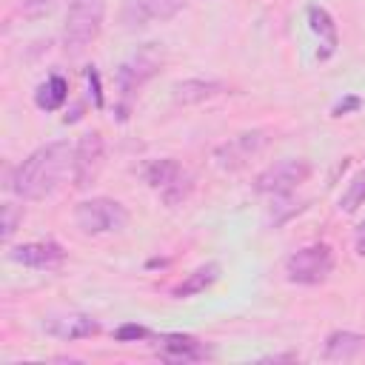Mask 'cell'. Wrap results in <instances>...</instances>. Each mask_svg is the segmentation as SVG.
<instances>
[{
	"label": "cell",
	"instance_id": "obj_20",
	"mask_svg": "<svg viewBox=\"0 0 365 365\" xmlns=\"http://www.w3.org/2000/svg\"><path fill=\"white\" fill-rule=\"evenodd\" d=\"M60 3H63V0H23L20 14H23L26 20H43V17L54 14Z\"/></svg>",
	"mask_w": 365,
	"mask_h": 365
},
{
	"label": "cell",
	"instance_id": "obj_16",
	"mask_svg": "<svg viewBox=\"0 0 365 365\" xmlns=\"http://www.w3.org/2000/svg\"><path fill=\"white\" fill-rule=\"evenodd\" d=\"M128 9L140 23L148 20H171L185 9V0H128Z\"/></svg>",
	"mask_w": 365,
	"mask_h": 365
},
{
	"label": "cell",
	"instance_id": "obj_11",
	"mask_svg": "<svg viewBox=\"0 0 365 365\" xmlns=\"http://www.w3.org/2000/svg\"><path fill=\"white\" fill-rule=\"evenodd\" d=\"M154 351H157V356H160L163 362H171V365L200 362V359L208 356L205 342H200V339L191 336V334H163V336H157Z\"/></svg>",
	"mask_w": 365,
	"mask_h": 365
},
{
	"label": "cell",
	"instance_id": "obj_17",
	"mask_svg": "<svg viewBox=\"0 0 365 365\" xmlns=\"http://www.w3.org/2000/svg\"><path fill=\"white\" fill-rule=\"evenodd\" d=\"M220 279V265L217 262H205V265H200V268H194L180 285H174V297L177 299H185V297H197V294H202L205 288H211L214 282Z\"/></svg>",
	"mask_w": 365,
	"mask_h": 365
},
{
	"label": "cell",
	"instance_id": "obj_5",
	"mask_svg": "<svg viewBox=\"0 0 365 365\" xmlns=\"http://www.w3.org/2000/svg\"><path fill=\"white\" fill-rule=\"evenodd\" d=\"M334 271V251L325 242H311L297 248L285 259V279L294 285H319Z\"/></svg>",
	"mask_w": 365,
	"mask_h": 365
},
{
	"label": "cell",
	"instance_id": "obj_18",
	"mask_svg": "<svg viewBox=\"0 0 365 365\" xmlns=\"http://www.w3.org/2000/svg\"><path fill=\"white\" fill-rule=\"evenodd\" d=\"M66 100H68V83H66L63 74L46 77V83H40L37 91H34V103L43 111H57V108H63Z\"/></svg>",
	"mask_w": 365,
	"mask_h": 365
},
{
	"label": "cell",
	"instance_id": "obj_23",
	"mask_svg": "<svg viewBox=\"0 0 365 365\" xmlns=\"http://www.w3.org/2000/svg\"><path fill=\"white\" fill-rule=\"evenodd\" d=\"M86 80H88V94H91V103L97 108H103V86H100V71L94 66L86 68Z\"/></svg>",
	"mask_w": 365,
	"mask_h": 365
},
{
	"label": "cell",
	"instance_id": "obj_1",
	"mask_svg": "<svg viewBox=\"0 0 365 365\" xmlns=\"http://www.w3.org/2000/svg\"><path fill=\"white\" fill-rule=\"evenodd\" d=\"M71 165H74V148L68 143H63V140L46 143L14 165L9 188L14 197H20L26 202L46 200L60 188V182L66 180Z\"/></svg>",
	"mask_w": 365,
	"mask_h": 365
},
{
	"label": "cell",
	"instance_id": "obj_19",
	"mask_svg": "<svg viewBox=\"0 0 365 365\" xmlns=\"http://www.w3.org/2000/svg\"><path fill=\"white\" fill-rule=\"evenodd\" d=\"M365 205V168L359 171V174H354L351 177V182H348V188L342 191V197H339V211H345V214H354L356 208H362Z\"/></svg>",
	"mask_w": 365,
	"mask_h": 365
},
{
	"label": "cell",
	"instance_id": "obj_15",
	"mask_svg": "<svg viewBox=\"0 0 365 365\" xmlns=\"http://www.w3.org/2000/svg\"><path fill=\"white\" fill-rule=\"evenodd\" d=\"M365 351V336L356 331H334L325 336V359L345 362Z\"/></svg>",
	"mask_w": 365,
	"mask_h": 365
},
{
	"label": "cell",
	"instance_id": "obj_10",
	"mask_svg": "<svg viewBox=\"0 0 365 365\" xmlns=\"http://www.w3.org/2000/svg\"><path fill=\"white\" fill-rule=\"evenodd\" d=\"M9 259L26 268H34V271H51L66 262V251L54 240H40V242H23V245L9 248Z\"/></svg>",
	"mask_w": 365,
	"mask_h": 365
},
{
	"label": "cell",
	"instance_id": "obj_7",
	"mask_svg": "<svg viewBox=\"0 0 365 365\" xmlns=\"http://www.w3.org/2000/svg\"><path fill=\"white\" fill-rule=\"evenodd\" d=\"M311 177V163L308 160H279L274 165H268L265 171L257 174L254 188L259 194H274V197H288L294 188H299L305 180Z\"/></svg>",
	"mask_w": 365,
	"mask_h": 365
},
{
	"label": "cell",
	"instance_id": "obj_4",
	"mask_svg": "<svg viewBox=\"0 0 365 365\" xmlns=\"http://www.w3.org/2000/svg\"><path fill=\"white\" fill-rule=\"evenodd\" d=\"M74 222L83 234L100 237V234H114L128 225V211L120 200L111 197H91L77 202L74 208Z\"/></svg>",
	"mask_w": 365,
	"mask_h": 365
},
{
	"label": "cell",
	"instance_id": "obj_22",
	"mask_svg": "<svg viewBox=\"0 0 365 365\" xmlns=\"http://www.w3.org/2000/svg\"><path fill=\"white\" fill-rule=\"evenodd\" d=\"M151 331L145 325H137V322H123L117 331H114V339L117 342H140V339H148Z\"/></svg>",
	"mask_w": 365,
	"mask_h": 365
},
{
	"label": "cell",
	"instance_id": "obj_21",
	"mask_svg": "<svg viewBox=\"0 0 365 365\" xmlns=\"http://www.w3.org/2000/svg\"><path fill=\"white\" fill-rule=\"evenodd\" d=\"M23 222V205H17V202H3V231H0V237H3V242H9L11 237H14V231H17V225Z\"/></svg>",
	"mask_w": 365,
	"mask_h": 365
},
{
	"label": "cell",
	"instance_id": "obj_8",
	"mask_svg": "<svg viewBox=\"0 0 365 365\" xmlns=\"http://www.w3.org/2000/svg\"><path fill=\"white\" fill-rule=\"evenodd\" d=\"M106 160V143L100 131H86L80 143L74 145V165H71V180L77 188H88Z\"/></svg>",
	"mask_w": 365,
	"mask_h": 365
},
{
	"label": "cell",
	"instance_id": "obj_9",
	"mask_svg": "<svg viewBox=\"0 0 365 365\" xmlns=\"http://www.w3.org/2000/svg\"><path fill=\"white\" fill-rule=\"evenodd\" d=\"M268 143V134L265 131H242L231 140H225L222 145H217L214 151V160L220 168H228V171H237L242 168L254 154H259Z\"/></svg>",
	"mask_w": 365,
	"mask_h": 365
},
{
	"label": "cell",
	"instance_id": "obj_2",
	"mask_svg": "<svg viewBox=\"0 0 365 365\" xmlns=\"http://www.w3.org/2000/svg\"><path fill=\"white\" fill-rule=\"evenodd\" d=\"M145 182L160 194V200L168 208H177L188 200V194L194 191V177L188 174V168H182L174 157H160L151 160L145 165Z\"/></svg>",
	"mask_w": 365,
	"mask_h": 365
},
{
	"label": "cell",
	"instance_id": "obj_12",
	"mask_svg": "<svg viewBox=\"0 0 365 365\" xmlns=\"http://www.w3.org/2000/svg\"><path fill=\"white\" fill-rule=\"evenodd\" d=\"M46 331L63 342H71V339H88L100 334V322L91 314H57L46 319Z\"/></svg>",
	"mask_w": 365,
	"mask_h": 365
},
{
	"label": "cell",
	"instance_id": "obj_25",
	"mask_svg": "<svg viewBox=\"0 0 365 365\" xmlns=\"http://www.w3.org/2000/svg\"><path fill=\"white\" fill-rule=\"evenodd\" d=\"M356 254L365 257V220H362L359 228H356Z\"/></svg>",
	"mask_w": 365,
	"mask_h": 365
},
{
	"label": "cell",
	"instance_id": "obj_13",
	"mask_svg": "<svg viewBox=\"0 0 365 365\" xmlns=\"http://www.w3.org/2000/svg\"><path fill=\"white\" fill-rule=\"evenodd\" d=\"M305 17H308V29H311V31L319 37V43H322V51H319L317 57H319V60H328V57L336 51V46H339V31H336L334 17H331L328 9H322V6H308Z\"/></svg>",
	"mask_w": 365,
	"mask_h": 365
},
{
	"label": "cell",
	"instance_id": "obj_14",
	"mask_svg": "<svg viewBox=\"0 0 365 365\" xmlns=\"http://www.w3.org/2000/svg\"><path fill=\"white\" fill-rule=\"evenodd\" d=\"M217 94H225V83H220V80H202V77L180 80L171 88V97H174L177 106H194V103L211 100Z\"/></svg>",
	"mask_w": 365,
	"mask_h": 365
},
{
	"label": "cell",
	"instance_id": "obj_6",
	"mask_svg": "<svg viewBox=\"0 0 365 365\" xmlns=\"http://www.w3.org/2000/svg\"><path fill=\"white\" fill-rule=\"evenodd\" d=\"M160 68H163V51H160L154 43H148V46L137 48L134 54H128V57L117 66V74H114L117 88H120V97H123V100L134 97Z\"/></svg>",
	"mask_w": 365,
	"mask_h": 365
},
{
	"label": "cell",
	"instance_id": "obj_24",
	"mask_svg": "<svg viewBox=\"0 0 365 365\" xmlns=\"http://www.w3.org/2000/svg\"><path fill=\"white\" fill-rule=\"evenodd\" d=\"M362 106V100L356 97V94H348V97H342L336 106H334V117H345V114H351V111H356Z\"/></svg>",
	"mask_w": 365,
	"mask_h": 365
},
{
	"label": "cell",
	"instance_id": "obj_3",
	"mask_svg": "<svg viewBox=\"0 0 365 365\" xmlns=\"http://www.w3.org/2000/svg\"><path fill=\"white\" fill-rule=\"evenodd\" d=\"M103 11H106V0H71L68 3V17L63 29L66 51L80 54L86 46L97 40L103 29Z\"/></svg>",
	"mask_w": 365,
	"mask_h": 365
}]
</instances>
